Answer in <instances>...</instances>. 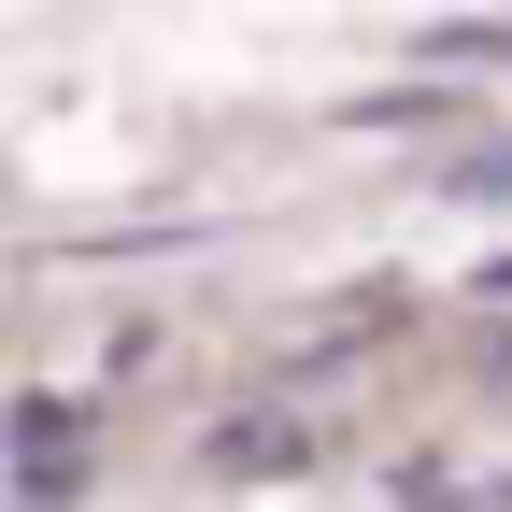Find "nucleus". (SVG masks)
Returning <instances> with one entry per match:
<instances>
[{"instance_id": "f257e3e1", "label": "nucleus", "mask_w": 512, "mask_h": 512, "mask_svg": "<svg viewBox=\"0 0 512 512\" xmlns=\"http://www.w3.org/2000/svg\"><path fill=\"white\" fill-rule=\"evenodd\" d=\"M456 200H512V143H470L456 157Z\"/></svg>"}, {"instance_id": "f03ea898", "label": "nucleus", "mask_w": 512, "mask_h": 512, "mask_svg": "<svg viewBox=\"0 0 512 512\" xmlns=\"http://www.w3.org/2000/svg\"><path fill=\"white\" fill-rule=\"evenodd\" d=\"M484 285H498V299H512V256H498V271H484Z\"/></svg>"}]
</instances>
